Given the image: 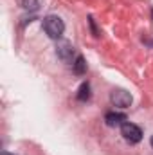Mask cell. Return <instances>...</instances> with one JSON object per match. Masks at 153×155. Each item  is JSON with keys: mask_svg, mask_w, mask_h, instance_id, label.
<instances>
[{"mask_svg": "<svg viewBox=\"0 0 153 155\" xmlns=\"http://www.w3.org/2000/svg\"><path fill=\"white\" fill-rule=\"evenodd\" d=\"M2 155H13V153H7V152H2Z\"/></svg>", "mask_w": 153, "mask_h": 155, "instance_id": "obj_10", "label": "cell"}, {"mask_svg": "<svg viewBox=\"0 0 153 155\" xmlns=\"http://www.w3.org/2000/svg\"><path fill=\"white\" fill-rule=\"evenodd\" d=\"M121 135H122L124 141H128L130 144H137V143L142 139V130H141L137 124L126 121V123L121 126Z\"/></svg>", "mask_w": 153, "mask_h": 155, "instance_id": "obj_2", "label": "cell"}, {"mask_svg": "<svg viewBox=\"0 0 153 155\" xmlns=\"http://www.w3.org/2000/svg\"><path fill=\"white\" fill-rule=\"evenodd\" d=\"M88 24H90V27H92V33H94V36H99V31H97V27H96V22H94V18H92V16H88Z\"/></svg>", "mask_w": 153, "mask_h": 155, "instance_id": "obj_9", "label": "cell"}, {"mask_svg": "<svg viewBox=\"0 0 153 155\" xmlns=\"http://www.w3.org/2000/svg\"><path fill=\"white\" fill-rule=\"evenodd\" d=\"M76 97L79 101H88V99H90V85H88V83H81Z\"/></svg>", "mask_w": 153, "mask_h": 155, "instance_id": "obj_7", "label": "cell"}, {"mask_svg": "<svg viewBox=\"0 0 153 155\" xmlns=\"http://www.w3.org/2000/svg\"><path fill=\"white\" fill-rule=\"evenodd\" d=\"M72 71L76 72L77 76H83V74L86 72V61H85L83 56H76V60H74V63H72Z\"/></svg>", "mask_w": 153, "mask_h": 155, "instance_id": "obj_6", "label": "cell"}, {"mask_svg": "<svg viewBox=\"0 0 153 155\" xmlns=\"http://www.w3.org/2000/svg\"><path fill=\"white\" fill-rule=\"evenodd\" d=\"M150 143H151V148H153V135H151V139H150Z\"/></svg>", "mask_w": 153, "mask_h": 155, "instance_id": "obj_11", "label": "cell"}, {"mask_svg": "<svg viewBox=\"0 0 153 155\" xmlns=\"http://www.w3.org/2000/svg\"><path fill=\"white\" fill-rule=\"evenodd\" d=\"M43 31L47 33L49 38L58 40V38H61V35H63V31H65V24H63V20H61L60 16L49 15V16L43 18Z\"/></svg>", "mask_w": 153, "mask_h": 155, "instance_id": "obj_1", "label": "cell"}, {"mask_svg": "<svg viewBox=\"0 0 153 155\" xmlns=\"http://www.w3.org/2000/svg\"><path fill=\"white\" fill-rule=\"evenodd\" d=\"M151 16H153V9H151Z\"/></svg>", "mask_w": 153, "mask_h": 155, "instance_id": "obj_12", "label": "cell"}, {"mask_svg": "<svg viewBox=\"0 0 153 155\" xmlns=\"http://www.w3.org/2000/svg\"><path fill=\"white\" fill-rule=\"evenodd\" d=\"M126 119L128 117L124 116V114H121V112H108L106 116H105V121H106V124L108 126H122L124 123H126Z\"/></svg>", "mask_w": 153, "mask_h": 155, "instance_id": "obj_5", "label": "cell"}, {"mask_svg": "<svg viewBox=\"0 0 153 155\" xmlns=\"http://www.w3.org/2000/svg\"><path fill=\"white\" fill-rule=\"evenodd\" d=\"M56 54H58V58H60L61 61H65V63H74V61H72V58H74V47H72V43H69V41H60V43L56 45Z\"/></svg>", "mask_w": 153, "mask_h": 155, "instance_id": "obj_4", "label": "cell"}, {"mask_svg": "<svg viewBox=\"0 0 153 155\" xmlns=\"http://www.w3.org/2000/svg\"><path fill=\"white\" fill-rule=\"evenodd\" d=\"M22 7L27 11H36L40 7V0H22Z\"/></svg>", "mask_w": 153, "mask_h": 155, "instance_id": "obj_8", "label": "cell"}, {"mask_svg": "<svg viewBox=\"0 0 153 155\" xmlns=\"http://www.w3.org/2000/svg\"><path fill=\"white\" fill-rule=\"evenodd\" d=\"M110 101L119 108H128L132 105V94L124 88H114L110 92Z\"/></svg>", "mask_w": 153, "mask_h": 155, "instance_id": "obj_3", "label": "cell"}]
</instances>
